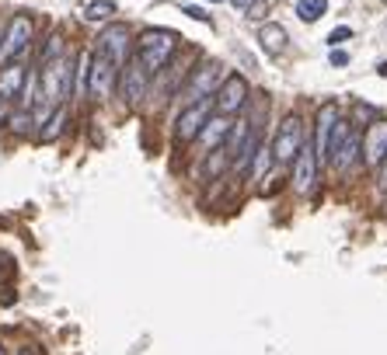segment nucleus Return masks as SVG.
<instances>
[{
	"label": "nucleus",
	"instance_id": "nucleus-1",
	"mask_svg": "<svg viewBox=\"0 0 387 355\" xmlns=\"http://www.w3.org/2000/svg\"><path fill=\"white\" fill-rule=\"evenodd\" d=\"M174 49H178V32H172V28H147V32H140V42H136V60L154 77V74H161L172 63Z\"/></svg>",
	"mask_w": 387,
	"mask_h": 355
},
{
	"label": "nucleus",
	"instance_id": "nucleus-2",
	"mask_svg": "<svg viewBox=\"0 0 387 355\" xmlns=\"http://www.w3.org/2000/svg\"><path fill=\"white\" fill-rule=\"evenodd\" d=\"M74 91V60L70 56H56V60H45L43 70H39V98L45 105L60 108Z\"/></svg>",
	"mask_w": 387,
	"mask_h": 355
},
{
	"label": "nucleus",
	"instance_id": "nucleus-3",
	"mask_svg": "<svg viewBox=\"0 0 387 355\" xmlns=\"http://www.w3.org/2000/svg\"><path fill=\"white\" fill-rule=\"evenodd\" d=\"M116 84H119V67H116V60L98 45V49L91 52V67H87V98H91V101H108L112 91H116Z\"/></svg>",
	"mask_w": 387,
	"mask_h": 355
},
{
	"label": "nucleus",
	"instance_id": "nucleus-4",
	"mask_svg": "<svg viewBox=\"0 0 387 355\" xmlns=\"http://www.w3.org/2000/svg\"><path fill=\"white\" fill-rule=\"evenodd\" d=\"M32 35H35V21H32V14L18 11V14L7 21V28H4V42H0V63H11V60H18V56L28 49Z\"/></svg>",
	"mask_w": 387,
	"mask_h": 355
},
{
	"label": "nucleus",
	"instance_id": "nucleus-5",
	"mask_svg": "<svg viewBox=\"0 0 387 355\" xmlns=\"http://www.w3.org/2000/svg\"><path fill=\"white\" fill-rule=\"evenodd\" d=\"M301 147H303L301 115H286L279 122V129H276V140H272V160H276V164H293Z\"/></svg>",
	"mask_w": 387,
	"mask_h": 355
},
{
	"label": "nucleus",
	"instance_id": "nucleus-6",
	"mask_svg": "<svg viewBox=\"0 0 387 355\" xmlns=\"http://www.w3.org/2000/svg\"><path fill=\"white\" fill-rule=\"evenodd\" d=\"M213 112H216L213 98H203V101H196V105H185V112H181L178 122H174V140H178V143H192V140H199L203 125L210 122Z\"/></svg>",
	"mask_w": 387,
	"mask_h": 355
},
{
	"label": "nucleus",
	"instance_id": "nucleus-7",
	"mask_svg": "<svg viewBox=\"0 0 387 355\" xmlns=\"http://www.w3.org/2000/svg\"><path fill=\"white\" fill-rule=\"evenodd\" d=\"M223 67L216 63V60H210V63H203V67H196V74L189 77V84H185V101L189 105H196V101H203V98H213L216 87L223 84Z\"/></svg>",
	"mask_w": 387,
	"mask_h": 355
},
{
	"label": "nucleus",
	"instance_id": "nucleus-8",
	"mask_svg": "<svg viewBox=\"0 0 387 355\" xmlns=\"http://www.w3.org/2000/svg\"><path fill=\"white\" fill-rule=\"evenodd\" d=\"M245 101H248V80L241 77V74L223 77V84L216 87V94H213L216 115H234V112L245 108Z\"/></svg>",
	"mask_w": 387,
	"mask_h": 355
},
{
	"label": "nucleus",
	"instance_id": "nucleus-9",
	"mask_svg": "<svg viewBox=\"0 0 387 355\" xmlns=\"http://www.w3.org/2000/svg\"><path fill=\"white\" fill-rule=\"evenodd\" d=\"M363 160L370 167H381L387 160V118H374L363 133Z\"/></svg>",
	"mask_w": 387,
	"mask_h": 355
},
{
	"label": "nucleus",
	"instance_id": "nucleus-10",
	"mask_svg": "<svg viewBox=\"0 0 387 355\" xmlns=\"http://www.w3.org/2000/svg\"><path fill=\"white\" fill-rule=\"evenodd\" d=\"M314 181H318V154H314V143H303L293 157V188L310 192Z\"/></svg>",
	"mask_w": 387,
	"mask_h": 355
},
{
	"label": "nucleus",
	"instance_id": "nucleus-11",
	"mask_svg": "<svg viewBox=\"0 0 387 355\" xmlns=\"http://www.w3.org/2000/svg\"><path fill=\"white\" fill-rule=\"evenodd\" d=\"M147 80H150V74L143 70V63H140L136 56L123 63V98H126V105H140V101H143Z\"/></svg>",
	"mask_w": 387,
	"mask_h": 355
},
{
	"label": "nucleus",
	"instance_id": "nucleus-12",
	"mask_svg": "<svg viewBox=\"0 0 387 355\" xmlns=\"http://www.w3.org/2000/svg\"><path fill=\"white\" fill-rule=\"evenodd\" d=\"M339 122V105L335 101H325L321 112H318V129H314V154H318V164H328V136Z\"/></svg>",
	"mask_w": 387,
	"mask_h": 355
},
{
	"label": "nucleus",
	"instance_id": "nucleus-13",
	"mask_svg": "<svg viewBox=\"0 0 387 355\" xmlns=\"http://www.w3.org/2000/svg\"><path fill=\"white\" fill-rule=\"evenodd\" d=\"M230 125H234V118H230V115H210V122H206V125H203V133H199V143H203L206 150L223 147V143H227V136H230Z\"/></svg>",
	"mask_w": 387,
	"mask_h": 355
},
{
	"label": "nucleus",
	"instance_id": "nucleus-14",
	"mask_svg": "<svg viewBox=\"0 0 387 355\" xmlns=\"http://www.w3.org/2000/svg\"><path fill=\"white\" fill-rule=\"evenodd\" d=\"M126 45H129V28L126 25H116V28H108V32L101 35V49L116 60L119 70H123V63H126Z\"/></svg>",
	"mask_w": 387,
	"mask_h": 355
},
{
	"label": "nucleus",
	"instance_id": "nucleus-15",
	"mask_svg": "<svg viewBox=\"0 0 387 355\" xmlns=\"http://www.w3.org/2000/svg\"><path fill=\"white\" fill-rule=\"evenodd\" d=\"M359 154H363V143H359V136H356V133L349 129V136L342 140V147H339V150L332 154V160H328V164H332V167H335L339 174H345V171H349V167L356 164V157H359Z\"/></svg>",
	"mask_w": 387,
	"mask_h": 355
},
{
	"label": "nucleus",
	"instance_id": "nucleus-16",
	"mask_svg": "<svg viewBox=\"0 0 387 355\" xmlns=\"http://www.w3.org/2000/svg\"><path fill=\"white\" fill-rule=\"evenodd\" d=\"M286 42H290L286 28H283V25H276V21H269V25H262V28H258V45H262L269 56L286 52Z\"/></svg>",
	"mask_w": 387,
	"mask_h": 355
},
{
	"label": "nucleus",
	"instance_id": "nucleus-17",
	"mask_svg": "<svg viewBox=\"0 0 387 355\" xmlns=\"http://www.w3.org/2000/svg\"><path fill=\"white\" fill-rule=\"evenodd\" d=\"M25 91V63H7L4 67V74H0V101H7V98H14V94H21Z\"/></svg>",
	"mask_w": 387,
	"mask_h": 355
},
{
	"label": "nucleus",
	"instance_id": "nucleus-18",
	"mask_svg": "<svg viewBox=\"0 0 387 355\" xmlns=\"http://www.w3.org/2000/svg\"><path fill=\"white\" fill-rule=\"evenodd\" d=\"M67 122H70V115H67V108H63V105H60V108H52V115L45 118V125L39 129V140H43V143H52L56 136H63Z\"/></svg>",
	"mask_w": 387,
	"mask_h": 355
},
{
	"label": "nucleus",
	"instance_id": "nucleus-19",
	"mask_svg": "<svg viewBox=\"0 0 387 355\" xmlns=\"http://www.w3.org/2000/svg\"><path fill=\"white\" fill-rule=\"evenodd\" d=\"M116 11H119L116 0H91V4L81 7V18H84V21H112Z\"/></svg>",
	"mask_w": 387,
	"mask_h": 355
},
{
	"label": "nucleus",
	"instance_id": "nucleus-20",
	"mask_svg": "<svg viewBox=\"0 0 387 355\" xmlns=\"http://www.w3.org/2000/svg\"><path fill=\"white\" fill-rule=\"evenodd\" d=\"M35 112L32 108H21V112H11L7 115V129L14 133V136H28V133H35Z\"/></svg>",
	"mask_w": 387,
	"mask_h": 355
},
{
	"label": "nucleus",
	"instance_id": "nucleus-21",
	"mask_svg": "<svg viewBox=\"0 0 387 355\" xmlns=\"http://www.w3.org/2000/svg\"><path fill=\"white\" fill-rule=\"evenodd\" d=\"M230 160H234V157H230V150H227V147H216V150H210L206 167H203V171H206V178H220V174L230 167Z\"/></svg>",
	"mask_w": 387,
	"mask_h": 355
},
{
	"label": "nucleus",
	"instance_id": "nucleus-22",
	"mask_svg": "<svg viewBox=\"0 0 387 355\" xmlns=\"http://www.w3.org/2000/svg\"><path fill=\"white\" fill-rule=\"evenodd\" d=\"M325 11H328V0H301V4H297V18L307 21V25L321 21V18H325Z\"/></svg>",
	"mask_w": 387,
	"mask_h": 355
},
{
	"label": "nucleus",
	"instance_id": "nucleus-23",
	"mask_svg": "<svg viewBox=\"0 0 387 355\" xmlns=\"http://www.w3.org/2000/svg\"><path fill=\"white\" fill-rule=\"evenodd\" d=\"M269 164H272V147H265V143H258L255 160H252V178H262V174L269 171Z\"/></svg>",
	"mask_w": 387,
	"mask_h": 355
},
{
	"label": "nucleus",
	"instance_id": "nucleus-24",
	"mask_svg": "<svg viewBox=\"0 0 387 355\" xmlns=\"http://www.w3.org/2000/svg\"><path fill=\"white\" fill-rule=\"evenodd\" d=\"M245 14H248V21H265V14H269V4H265V0H252V4L245 7Z\"/></svg>",
	"mask_w": 387,
	"mask_h": 355
},
{
	"label": "nucleus",
	"instance_id": "nucleus-25",
	"mask_svg": "<svg viewBox=\"0 0 387 355\" xmlns=\"http://www.w3.org/2000/svg\"><path fill=\"white\" fill-rule=\"evenodd\" d=\"M349 39H352V28H345V25H339V28H335V32L328 35V45L335 49V45H342V42H349Z\"/></svg>",
	"mask_w": 387,
	"mask_h": 355
},
{
	"label": "nucleus",
	"instance_id": "nucleus-26",
	"mask_svg": "<svg viewBox=\"0 0 387 355\" xmlns=\"http://www.w3.org/2000/svg\"><path fill=\"white\" fill-rule=\"evenodd\" d=\"M181 14H189V18H196V21H203V25H210V14H206L203 7H196V4H185V7H181Z\"/></svg>",
	"mask_w": 387,
	"mask_h": 355
},
{
	"label": "nucleus",
	"instance_id": "nucleus-27",
	"mask_svg": "<svg viewBox=\"0 0 387 355\" xmlns=\"http://www.w3.org/2000/svg\"><path fill=\"white\" fill-rule=\"evenodd\" d=\"M356 118H359V122H366V125H370V122H374V108H370V105H356Z\"/></svg>",
	"mask_w": 387,
	"mask_h": 355
},
{
	"label": "nucleus",
	"instance_id": "nucleus-28",
	"mask_svg": "<svg viewBox=\"0 0 387 355\" xmlns=\"http://www.w3.org/2000/svg\"><path fill=\"white\" fill-rule=\"evenodd\" d=\"M349 63V52H342V49H332V67H345Z\"/></svg>",
	"mask_w": 387,
	"mask_h": 355
},
{
	"label": "nucleus",
	"instance_id": "nucleus-29",
	"mask_svg": "<svg viewBox=\"0 0 387 355\" xmlns=\"http://www.w3.org/2000/svg\"><path fill=\"white\" fill-rule=\"evenodd\" d=\"M7 115H11V112H7V105H4V101H0V118H4V122H7Z\"/></svg>",
	"mask_w": 387,
	"mask_h": 355
},
{
	"label": "nucleus",
	"instance_id": "nucleus-30",
	"mask_svg": "<svg viewBox=\"0 0 387 355\" xmlns=\"http://www.w3.org/2000/svg\"><path fill=\"white\" fill-rule=\"evenodd\" d=\"M248 4H252V0H234V7H248Z\"/></svg>",
	"mask_w": 387,
	"mask_h": 355
},
{
	"label": "nucleus",
	"instance_id": "nucleus-31",
	"mask_svg": "<svg viewBox=\"0 0 387 355\" xmlns=\"http://www.w3.org/2000/svg\"><path fill=\"white\" fill-rule=\"evenodd\" d=\"M381 77H387V63H381Z\"/></svg>",
	"mask_w": 387,
	"mask_h": 355
},
{
	"label": "nucleus",
	"instance_id": "nucleus-32",
	"mask_svg": "<svg viewBox=\"0 0 387 355\" xmlns=\"http://www.w3.org/2000/svg\"><path fill=\"white\" fill-rule=\"evenodd\" d=\"M0 39H4V28H0Z\"/></svg>",
	"mask_w": 387,
	"mask_h": 355
},
{
	"label": "nucleus",
	"instance_id": "nucleus-33",
	"mask_svg": "<svg viewBox=\"0 0 387 355\" xmlns=\"http://www.w3.org/2000/svg\"><path fill=\"white\" fill-rule=\"evenodd\" d=\"M0 355H4V349H0Z\"/></svg>",
	"mask_w": 387,
	"mask_h": 355
}]
</instances>
